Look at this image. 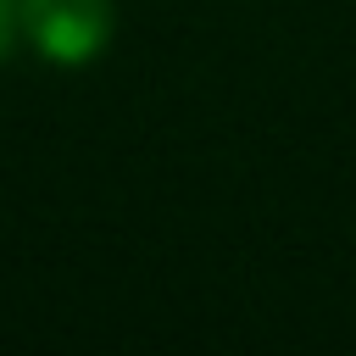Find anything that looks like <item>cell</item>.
Wrapping results in <instances>:
<instances>
[{
	"label": "cell",
	"instance_id": "obj_1",
	"mask_svg": "<svg viewBox=\"0 0 356 356\" xmlns=\"http://www.w3.org/2000/svg\"><path fill=\"white\" fill-rule=\"evenodd\" d=\"M22 33L44 61L83 67L111 39V0H22Z\"/></svg>",
	"mask_w": 356,
	"mask_h": 356
},
{
	"label": "cell",
	"instance_id": "obj_2",
	"mask_svg": "<svg viewBox=\"0 0 356 356\" xmlns=\"http://www.w3.org/2000/svg\"><path fill=\"white\" fill-rule=\"evenodd\" d=\"M22 28V0H0V61L11 56V39Z\"/></svg>",
	"mask_w": 356,
	"mask_h": 356
}]
</instances>
